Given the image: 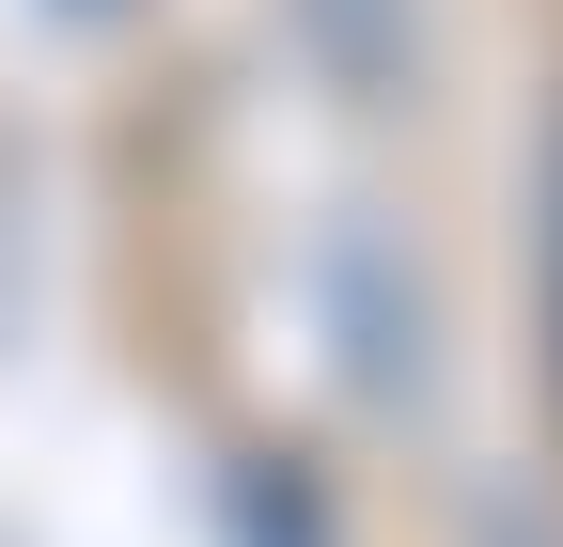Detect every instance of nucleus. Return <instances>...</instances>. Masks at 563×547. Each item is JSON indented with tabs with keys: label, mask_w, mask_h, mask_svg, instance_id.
<instances>
[{
	"label": "nucleus",
	"mask_w": 563,
	"mask_h": 547,
	"mask_svg": "<svg viewBox=\"0 0 563 547\" xmlns=\"http://www.w3.org/2000/svg\"><path fill=\"white\" fill-rule=\"evenodd\" d=\"M548 360H563V142H548Z\"/></svg>",
	"instance_id": "f257e3e1"
}]
</instances>
